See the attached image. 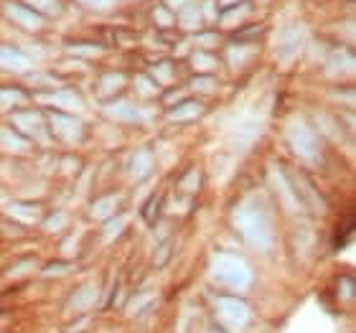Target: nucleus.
<instances>
[{
  "label": "nucleus",
  "mask_w": 356,
  "mask_h": 333,
  "mask_svg": "<svg viewBox=\"0 0 356 333\" xmlns=\"http://www.w3.org/2000/svg\"><path fill=\"white\" fill-rule=\"evenodd\" d=\"M234 224H237V229L245 234V239L252 247H257V250H270V245H273V232H270V224H267L265 214H262L260 209H254V206L237 209Z\"/></svg>",
  "instance_id": "1"
},
{
  "label": "nucleus",
  "mask_w": 356,
  "mask_h": 333,
  "mask_svg": "<svg viewBox=\"0 0 356 333\" xmlns=\"http://www.w3.org/2000/svg\"><path fill=\"white\" fill-rule=\"evenodd\" d=\"M211 273L219 282L224 285H229L234 290H245L250 288V282H252V270L247 267L245 259L234 257L229 252H222V254H216L214 262H211Z\"/></svg>",
  "instance_id": "2"
},
{
  "label": "nucleus",
  "mask_w": 356,
  "mask_h": 333,
  "mask_svg": "<svg viewBox=\"0 0 356 333\" xmlns=\"http://www.w3.org/2000/svg\"><path fill=\"white\" fill-rule=\"evenodd\" d=\"M216 311H219V318L232 328L245 326L247 320H250V308H247V303L239 300V298H222V300L216 303Z\"/></svg>",
  "instance_id": "3"
},
{
  "label": "nucleus",
  "mask_w": 356,
  "mask_h": 333,
  "mask_svg": "<svg viewBox=\"0 0 356 333\" xmlns=\"http://www.w3.org/2000/svg\"><path fill=\"white\" fill-rule=\"evenodd\" d=\"M290 145L296 150L298 156H305L311 158L318 148V140H316V133H313L311 127L305 125V122H296V125L290 127Z\"/></svg>",
  "instance_id": "4"
},
{
  "label": "nucleus",
  "mask_w": 356,
  "mask_h": 333,
  "mask_svg": "<svg viewBox=\"0 0 356 333\" xmlns=\"http://www.w3.org/2000/svg\"><path fill=\"white\" fill-rule=\"evenodd\" d=\"M300 44H303V29H288L285 33L280 36V59L282 61H290L300 51Z\"/></svg>",
  "instance_id": "5"
},
{
  "label": "nucleus",
  "mask_w": 356,
  "mask_h": 333,
  "mask_svg": "<svg viewBox=\"0 0 356 333\" xmlns=\"http://www.w3.org/2000/svg\"><path fill=\"white\" fill-rule=\"evenodd\" d=\"M51 125L64 140H76L79 133H82V125H79L74 117H67V115H56V117H51Z\"/></svg>",
  "instance_id": "6"
},
{
  "label": "nucleus",
  "mask_w": 356,
  "mask_h": 333,
  "mask_svg": "<svg viewBox=\"0 0 356 333\" xmlns=\"http://www.w3.org/2000/svg\"><path fill=\"white\" fill-rule=\"evenodd\" d=\"M0 64L8 69H15V72H26V69H31L29 56L21 51H15V49H0Z\"/></svg>",
  "instance_id": "7"
},
{
  "label": "nucleus",
  "mask_w": 356,
  "mask_h": 333,
  "mask_svg": "<svg viewBox=\"0 0 356 333\" xmlns=\"http://www.w3.org/2000/svg\"><path fill=\"white\" fill-rule=\"evenodd\" d=\"M6 10L10 13V18L23 23L26 29H38V26H41V18L36 15V10H29V8H23V6H10V3L6 6Z\"/></svg>",
  "instance_id": "8"
},
{
  "label": "nucleus",
  "mask_w": 356,
  "mask_h": 333,
  "mask_svg": "<svg viewBox=\"0 0 356 333\" xmlns=\"http://www.w3.org/2000/svg\"><path fill=\"white\" fill-rule=\"evenodd\" d=\"M107 112H110L112 117L127 120V122L140 120V110H138L135 104H130V102H115V104H110V107H107Z\"/></svg>",
  "instance_id": "9"
},
{
  "label": "nucleus",
  "mask_w": 356,
  "mask_h": 333,
  "mask_svg": "<svg viewBox=\"0 0 356 333\" xmlns=\"http://www.w3.org/2000/svg\"><path fill=\"white\" fill-rule=\"evenodd\" d=\"M150 168H153V156H150L148 150H140L138 156L133 158V176L135 178H143V176H148Z\"/></svg>",
  "instance_id": "10"
},
{
  "label": "nucleus",
  "mask_w": 356,
  "mask_h": 333,
  "mask_svg": "<svg viewBox=\"0 0 356 333\" xmlns=\"http://www.w3.org/2000/svg\"><path fill=\"white\" fill-rule=\"evenodd\" d=\"M51 102L59 104V107H67V110H82V102H79V97L67 95V92H61V95H54Z\"/></svg>",
  "instance_id": "11"
},
{
  "label": "nucleus",
  "mask_w": 356,
  "mask_h": 333,
  "mask_svg": "<svg viewBox=\"0 0 356 333\" xmlns=\"http://www.w3.org/2000/svg\"><path fill=\"white\" fill-rule=\"evenodd\" d=\"M199 112H201L199 104H196V102H188V104H181V107H176L171 117L173 120H191V117H196Z\"/></svg>",
  "instance_id": "12"
},
{
  "label": "nucleus",
  "mask_w": 356,
  "mask_h": 333,
  "mask_svg": "<svg viewBox=\"0 0 356 333\" xmlns=\"http://www.w3.org/2000/svg\"><path fill=\"white\" fill-rule=\"evenodd\" d=\"M29 3L41 13H56L59 10V0H29Z\"/></svg>",
  "instance_id": "13"
},
{
  "label": "nucleus",
  "mask_w": 356,
  "mask_h": 333,
  "mask_svg": "<svg viewBox=\"0 0 356 333\" xmlns=\"http://www.w3.org/2000/svg\"><path fill=\"white\" fill-rule=\"evenodd\" d=\"M23 95H18V89H3L0 92V107H10V104L21 102Z\"/></svg>",
  "instance_id": "14"
},
{
  "label": "nucleus",
  "mask_w": 356,
  "mask_h": 333,
  "mask_svg": "<svg viewBox=\"0 0 356 333\" xmlns=\"http://www.w3.org/2000/svg\"><path fill=\"white\" fill-rule=\"evenodd\" d=\"M112 206H115V199L102 201L99 206H95V214H97V216H110V214H112Z\"/></svg>",
  "instance_id": "15"
},
{
  "label": "nucleus",
  "mask_w": 356,
  "mask_h": 333,
  "mask_svg": "<svg viewBox=\"0 0 356 333\" xmlns=\"http://www.w3.org/2000/svg\"><path fill=\"white\" fill-rule=\"evenodd\" d=\"M193 64H196V67H214V59H209V56H204V54H196Z\"/></svg>",
  "instance_id": "16"
},
{
  "label": "nucleus",
  "mask_w": 356,
  "mask_h": 333,
  "mask_svg": "<svg viewBox=\"0 0 356 333\" xmlns=\"http://www.w3.org/2000/svg\"><path fill=\"white\" fill-rule=\"evenodd\" d=\"M193 87H201V89H214V79H196Z\"/></svg>",
  "instance_id": "17"
},
{
  "label": "nucleus",
  "mask_w": 356,
  "mask_h": 333,
  "mask_svg": "<svg viewBox=\"0 0 356 333\" xmlns=\"http://www.w3.org/2000/svg\"><path fill=\"white\" fill-rule=\"evenodd\" d=\"M82 3H87V6H92V8H104V6H110L112 0H82Z\"/></svg>",
  "instance_id": "18"
}]
</instances>
